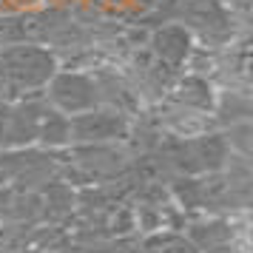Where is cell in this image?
I'll use <instances>...</instances> for the list:
<instances>
[{
    "label": "cell",
    "instance_id": "obj_1",
    "mask_svg": "<svg viewBox=\"0 0 253 253\" xmlns=\"http://www.w3.org/2000/svg\"><path fill=\"white\" fill-rule=\"evenodd\" d=\"M57 71L54 54L43 46L20 43L0 51V100H23L43 94Z\"/></svg>",
    "mask_w": 253,
    "mask_h": 253
},
{
    "label": "cell",
    "instance_id": "obj_2",
    "mask_svg": "<svg viewBox=\"0 0 253 253\" xmlns=\"http://www.w3.org/2000/svg\"><path fill=\"white\" fill-rule=\"evenodd\" d=\"M46 105L48 103L40 100V94L23 100H0V151L37 145V131Z\"/></svg>",
    "mask_w": 253,
    "mask_h": 253
},
{
    "label": "cell",
    "instance_id": "obj_3",
    "mask_svg": "<svg viewBox=\"0 0 253 253\" xmlns=\"http://www.w3.org/2000/svg\"><path fill=\"white\" fill-rule=\"evenodd\" d=\"M46 100L54 111L66 117H77L83 111H91L100 105V91H97V80L80 71H54L51 80L46 83Z\"/></svg>",
    "mask_w": 253,
    "mask_h": 253
},
{
    "label": "cell",
    "instance_id": "obj_4",
    "mask_svg": "<svg viewBox=\"0 0 253 253\" xmlns=\"http://www.w3.org/2000/svg\"><path fill=\"white\" fill-rule=\"evenodd\" d=\"M71 145H111L131 137V123L126 114L111 111L105 105H97L91 111L69 117Z\"/></svg>",
    "mask_w": 253,
    "mask_h": 253
},
{
    "label": "cell",
    "instance_id": "obj_5",
    "mask_svg": "<svg viewBox=\"0 0 253 253\" xmlns=\"http://www.w3.org/2000/svg\"><path fill=\"white\" fill-rule=\"evenodd\" d=\"M173 100L179 103V108L185 111H196V114H211L216 111V97H213V88L205 77L199 74H191L185 80L176 83L173 88Z\"/></svg>",
    "mask_w": 253,
    "mask_h": 253
},
{
    "label": "cell",
    "instance_id": "obj_6",
    "mask_svg": "<svg viewBox=\"0 0 253 253\" xmlns=\"http://www.w3.org/2000/svg\"><path fill=\"white\" fill-rule=\"evenodd\" d=\"M154 51L162 63L179 66V63H185L188 51H191V35L182 26H165L154 35Z\"/></svg>",
    "mask_w": 253,
    "mask_h": 253
},
{
    "label": "cell",
    "instance_id": "obj_7",
    "mask_svg": "<svg viewBox=\"0 0 253 253\" xmlns=\"http://www.w3.org/2000/svg\"><path fill=\"white\" fill-rule=\"evenodd\" d=\"M37 145L46 151H60L71 145V126L69 117L54 111L51 105H46L43 120H40V131H37Z\"/></svg>",
    "mask_w": 253,
    "mask_h": 253
},
{
    "label": "cell",
    "instance_id": "obj_8",
    "mask_svg": "<svg viewBox=\"0 0 253 253\" xmlns=\"http://www.w3.org/2000/svg\"><path fill=\"white\" fill-rule=\"evenodd\" d=\"M139 253H199V251L182 230H154L142 239Z\"/></svg>",
    "mask_w": 253,
    "mask_h": 253
}]
</instances>
